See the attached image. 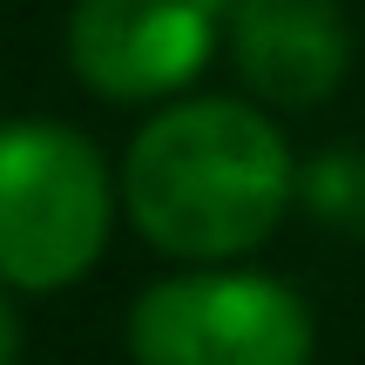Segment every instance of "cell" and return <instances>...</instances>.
Segmentation results:
<instances>
[{"instance_id": "6da1fadb", "label": "cell", "mask_w": 365, "mask_h": 365, "mask_svg": "<svg viewBox=\"0 0 365 365\" xmlns=\"http://www.w3.org/2000/svg\"><path fill=\"white\" fill-rule=\"evenodd\" d=\"M298 196L284 135L244 102H176L143 122L122 163V203L156 250L223 264L257 250Z\"/></svg>"}, {"instance_id": "7a4b0ae2", "label": "cell", "mask_w": 365, "mask_h": 365, "mask_svg": "<svg viewBox=\"0 0 365 365\" xmlns=\"http://www.w3.org/2000/svg\"><path fill=\"white\" fill-rule=\"evenodd\" d=\"M108 170L61 122L0 129V284L68 291L108 244Z\"/></svg>"}, {"instance_id": "3957f363", "label": "cell", "mask_w": 365, "mask_h": 365, "mask_svg": "<svg viewBox=\"0 0 365 365\" xmlns=\"http://www.w3.org/2000/svg\"><path fill=\"white\" fill-rule=\"evenodd\" d=\"M135 365H312V304L264 271L156 277L129 304Z\"/></svg>"}, {"instance_id": "277c9868", "label": "cell", "mask_w": 365, "mask_h": 365, "mask_svg": "<svg viewBox=\"0 0 365 365\" xmlns=\"http://www.w3.org/2000/svg\"><path fill=\"white\" fill-rule=\"evenodd\" d=\"M223 41V0H75L68 68L108 102L176 95Z\"/></svg>"}, {"instance_id": "5b68a950", "label": "cell", "mask_w": 365, "mask_h": 365, "mask_svg": "<svg viewBox=\"0 0 365 365\" xmlns=\"http://www.w3.org/2000/svg\"><path fill=\"white\" fill-rule=\"evenodd\" d=\"M223 41L237 75L277 108L325 102L352 61L339 0H223Z\"/></svg>"}, {"instance_id": "8992f818", "label": "cell", "mask_w": 365, "mask_h": 365, "mask_svg": "<svg viewBox=\"0 0 365 365\" xmlns=\"http://www.w3.org/2000/svg\"><path fill=\"white\" fill-rule=\"evenodd\" d=\"M298 190H304L318 223L365 237V149H325V156H312Z\"/></svg>"}, {"instance_id": "52a82bcc", "label": "cell", "mask_w": 365, "mask_h": 365, "mask_svg": "<svg viewBox=\"0 0 365 365\" xmlns=\"http://www.w3.org/2000/svg\"><path fill=\"white\" fill-rule=\"evenodd\" d=\"M0 365H21V318L7 298H0Z\"/></svg>"}]
</instances>
